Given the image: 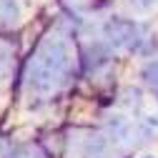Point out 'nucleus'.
<instances>
[{
	"instance_id": "f03ea898",
	"label": "nucleus",
	"mask_w": 158,
	"mask_h": 158,
	"mask_svg": "<svg viewBox=\"0 0 158 158\" xmlns=\"http://www.w3.org/2000/svg\"><path fill=\"white\" fill-rule=\"evenodd\" d=\"M156 3V0H131V5H135L138 10H146V8H151Z\"/></svg>"
},
{
	"instance_id": "f257e3e1",
	"label": "nucleus",
	"mask_w": 158,
	"mask_h": 158,
	"mask_svg": "<svg viewBox=\"0 0 158 158\" xmlns=\"http://www.w3.org/2000/svg\"><path fill=\"white\" fill-rule=\"evenodd\" d=\"M0 20H18L15 0H0Z\"/></svg>"
}]
</instances>
